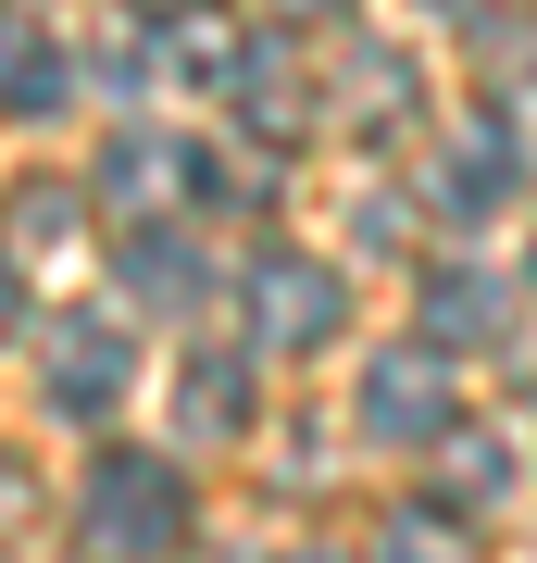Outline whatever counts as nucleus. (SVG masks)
Returning a JSON list of instances; mask_svg holds the SVG:
<instances>
[{
    "label": "nucleus",
    "mask_w": 537,
    "mask_h": 563,
    "mask_svg": "<svg viewBox=\"0 0 537 563\" xmlns=\"http://www.w3.org/2000/svg\"><path fill=\"white\" fill-rule=\"evenodd\" d=\"M188 539V476L163 451H100L88 476V551L100 563H163Z\"/></svg>",
    "instance_id": "f257e3e1"
},
{
    "label": "nucleus",
    "mask_w": 537,
    "mask_h": 563,
    "mask_svg": "<svg viewBox=\"0 0 537 563\" xmlns=\"http://www.w3.org/2000/svg\"><path fill=\"white\" fill-rule=\"evenodd\" d=\"M338 325H350V288L325 276V263H288V251L250 263V339L262 351H325Z\"/></svg>",
    "instance_id": "f03ea898"
},
{
    "label": "nucleus",
    "mask_w": 537,
    "mask_h": 563,
    "mask_svg": "<svg viewBox=\"0 0 537 563\" xmlns=\"http://www.w3.org/2000/svg\"><path fill=\"white\" fill-rule=\"evenodd\" d=\"M362 426L400 451H438L450 439V376H438V351H388L376 376H362Z\"/></svg>",
    "instance_id": "7ed1b4c3"
},
{
    "label": "nucleus",
    "mask_w": 537,
    "mask_h": 563,
    "mask_svg": "<svg viewBox=\"0 0 537 563\" xmlns=\"http://www.w3.org/2000/svg\"><path fill=\"white\" fill-rule=\"evenodd\" d=\"M51 401H63V413H113V401H125V339H113L100 313H63V325H51Z\"/></svg>",
    "instance_id": "20e7f679"
},
{
    "label": "nucleus",
    "mask_w": 537,
    "mask_h": 563,
    "mask_svg": "<svg viewBox=\"0 0 537 563\" xmlns=\"http://www.w3.org/2000/svg\"><path fill=\"white\" fill-rule=\"evenodd\" d=\"M0 101L13 113H63V51L38 25H0Z\"/></svg>",
    "instance_id": "39448f33"
},
{
    "label": "nucleus",
    "mask_w": 537,
    "mask_h": 563,
    "mask_svg": "<svg viewBox=\"0 0 537 563\" xmlns=\"http://www.w3.org/2000/svg\"><path fill=\"white\" fill-rule=\"evenodd\" d=\"M438 201L450 213H488V201H513V139H462L438 163Z\"/></svg>",
    "instance_id": "423d86ee"
},
{
    "label": "nucleus",
    "mask_w": 537,
    "mask_h": 563,
    "mask_svg": "<svg viewBox=\"0 0 537 563\" xmlns=\"http://www.w3.org/2000/svg\"><path fill=\"white\" fill-rule=\"evenodd\" d=\"M176 413H188V439H238V426H250V388H238V363H188Z\"/></svg>",
    "instance_id": "0eeeda50"
},
{
    "label": "nucleus",
    "mask_w": 537,
    "mask_h": 563,
    "mask_svg": "<svg viewBox=\"0 0 537 563\" xmlns=\"http://www.w3.org/2000/svg\"><path fill=\"white\" fill-rule=\"evenodd\" d=\"M425 313H438V339H500V313H513V301H500L488 276H438V288H425Z\"/></svg>",
    "instance_id": "6e6552de"
},
{
    "label": "nucleus",
    "mask_w": 537,
    "mask_h": 563,
    "mask_svg": "<svg viewBox=\"0 0 537 563\" xmlns=\"http://www.w3.org/2000/svg\"><path fill=\"white\" fill-rule=\"evenodd\" d=\"M125 288H138V301H188V239H125Z\"/></svg>",
    "instance_id": "1a4fd4ad"
},
{
    "label": "nucleus",
    "mask_w": 537,
    "mask_h": 563,
    "mask_svg": "<svg viewBox=\"0 0 537 563\" xmlns=\"http://www.w3.org/2000/svg\"><path fill=\"white\" fill-rule=\"evenodd\" d=\"M388 563H462V526L450 514H400L388 526Z\"/></svg>",
    "instance_id": "9d476101"
},
{
    "label": "nucleus",
    "mask_w": 537,
    "mask_h": 563,
    "mask_svg": "<svg viewBox=\"0 0 537 563\" xmlns=\"http://www.w3.org/2000/svg\"><path fill=\"white\" fill-rule=\"evenodd\" d=\"M63 225H76V188H25L13 201V239H63Z\"/></svg>",
    "instance_id": "9b49d317"
},
{
    "label": "nucleus",
    "mask_w": 537,
    "mask_h": 563,
    "mask_svg": "<svg viewBox=\"0 0 537 563\" xmlns=\"http://www.w3.org/2000/svg\"><path fill=\"white\" fill-rule=\"evenodd\" d=\"M13 313H25V288H13V263H0V339H13Z\"/></svg>",
    "instance_id": "f8f14e48"
},
{
    "label": "nucleus",
    "mask_w": 537,
    "mask_h": 563,
    "mask_svg": "<svg viewBox=\"0 0 537 563\" xmlns=\"http://www.w3.org/2000/svg\"><path fill=\"white\" fill-rule=\"evenodd\" d=\"M25 514V476H13V463H0V526H13Z\"/></svg>",
    "instance_id": "ddd939ff"
},
{
    "label": "nucleus",
    "mask_w": 537,
    "mask_h": 563,
    "mask_svg": "<svg viewBox=\"0 0 537 563\" xmlns=\"http://www.w3.org/2000/svg\"><path fill=\"white\" fill-rule=\"evenodd\" d=\"M300 13H350V0H300Z\"/></svg>",
    "instance_id": "4468645a"
},
{
    "label": "nucleus",
    "mask_w": 537,
    "mask_h": 563,
    "mask_svg": "<svg viewBox=\"0 0 537 563\" xmlns=\"http://www.w3.org/2000/svg\"><path fill=\"white\" fill-rule=\"evenodd\" d=\"M288 563H338V551H288Z\"/></svg>",
    "instance_id": "2eb2a0df"
}]
</instances>
